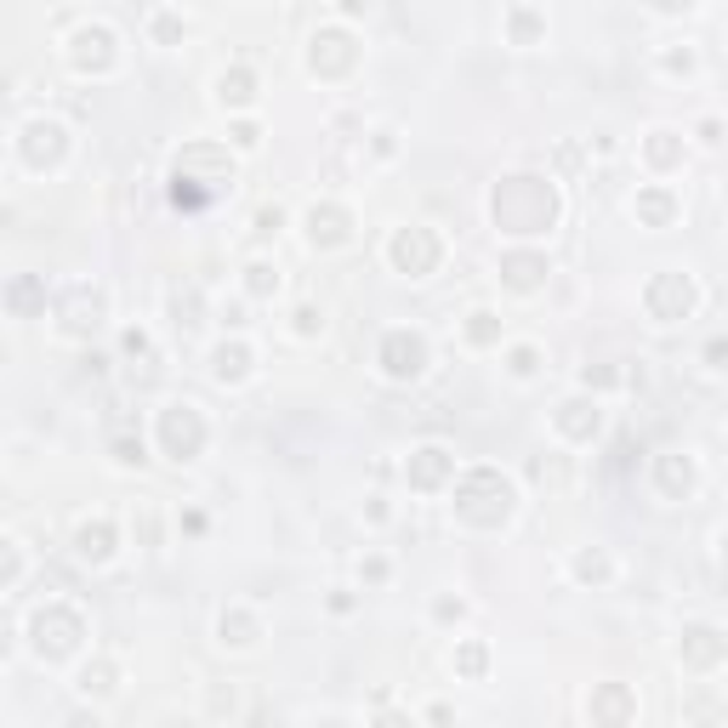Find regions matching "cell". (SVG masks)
<instances>
[{"label":"cell","instance_id":"ab89813d","mask_svg":"<svg viewBox=\"0 0 728 728\" xmlns=\"http://www.w3.org/2000/svg\"><path fill=\"white\" fill-rule=\"evenodd\" d=\"M433 615H439V620H461L467 609H461V598H439V604H433Z\"/></svg>","mask_w":728,"mask_h":728},{"label":"cell","instance_id":"8d00e7d4","mask_svg":"<svg viewBox=\"0 0 728 728\" xmlns=\"http://www.w3.org/2000/svg\"><path fill=\"white\" fill-rule=\"evenodd\" d=\"M701 359H706V371H728V337H712Z\"/></svg>","mask_w":728,"mask_h":728},{"label":"cell","instance_id":"f35d334b","mask_svg":"<svg viewBox=\"0 0 728 728\" xmlns=\"http://www.w3.org/2000/svg\"><path fill=\"white\" fill-rule=\"evenodd\" d=\"M279 222H285V217H279V206H268V211L256 217V234H279Z\"/></svg>","mask_w":728,"mask_h":728},{"label":"cell","instance_id":"52a82bcc","mask_svg":"<svg viewBox=\"0 0 728 728\" xmlns=\"http://www.w3.org/2000/svg\"><path fill=\"white\" fill-rule=\"evenodd\" d=\"M694 279L688 274H654L649 285H643V308H649V319L654 324H677V319H688L694 313Z\"/></svg>","mask_w":728,"mask_h":728},{"label":"cell","instance_id":"e0dca14e","mask_svg":"<svg viewBox=\"0 0 728 728\" xmlns=\"http://www.w3.org/2000/svg\"><path fill=\"white\" fill-rule=\"evenodd\" d=\"M654 484H660V495H666V501H688V495H694V461L677 455V450L654 455Z\"/></svg>","mask_w":728,"mask_h":728},{"label":"cell","instance_id":"484cf974","mask_svg":"<svg viewBox=\"0 0 728 728\" xmlns=\"http://www.w3.org/2000/svg\"><path fill=\"white\" fill-rule=\"evenodd\" d=\"M467 342H473V348H495V342H501V319H495L489 308L467 313Z\"/></svg>","mask_w":728,"mask_h":728},{"label":"cell","instance_id":"d6a6232c","mask_svg":"<svg viewBox=\"0 0 728 728\" xmlns=\"http://www.w3.org/2000/svg\"><path fill=\"white\" fill-rule=\"evenodd\" d=\"M114 461H120V467H143V439H114Z\"/></svg>","mask_w":728,"mask_h":728},{"label":"cell","instance_id":"5bb4252c","mask_svg":"<svg viewBox=\"0 0 728 728\" xmlns=\"http://www.w3.org/2000/svg\"><path fill=\"white\" fill-rule=\"evenodd\" d=\"M103 290H91V285H75L69 296H63V330H69V337H91L97 324H103Z\"/></svg>","mask_w":728,"mask_h":728},{"label":"cell","instance_id":"7402d4cb","mask_svg":"<svg viewBox=\"0 0 728 728\" xmlns=\"http://www.w3.org/2000/svg\"><path fill=\"white\" fill-rule=\"evenodd\" d=\"M211 376H217L222 387L245 382V376H251V348H245V342H222V348L211 353Z\"/></svg>","mask_w":728,"mask_h":728},{"label":"cell","instance_id":"603a6c76","mask_svg":"<svg viewBox=\"0 0 728 728\" xmlns=\"http://www.w3.org/2000/svg\"><path fill=\"white\" fill-rule=\"evenodd\" d=\"M217 103H222V109H251V103H256V75H251V69H228V75L217 80Z\"/></svg>","mask_w":728,"mask_h":728},{"label":"cell","instance_id":"1f68e13d","mask_svg":"<svg viewBox=\"0 0 728 728\" xmlns=\"http://www.w3.org/2000/svg\"><path fill=\"white\" fill-rule=\"evenodd\" d=\"M575 575H581V581H609V558H604V552H581V558H575Z\"/></svg>","mask_w":728,"mask_h":728},{"label":"cell","instance_id":"8fae6325","mask_svg":"<svg viewBox=\"0 0 728 728\" xmlns=\"http://www.w3.org/2000/svg\"><path fill=\"white\" fill-rule=\"evenodd\" d=\"M353 63H359V52H353V35H342V29H319V35L308 41V69L324 75V80L348 75Z\"/></svg>","mask_w":728,"mask_h":728},{"label":"cell","instance_id":"7dc6e473","mask_svg":"<svg viewBox=\"0 0 728 728\" xmlns=\"http://www.w3.org/2000/svg\"><path fill=\"white\" fill-rule=\"evenodd\" d=\"M723 416H728V410H723Z\"/></svg>","mask_w":728,"mask_h":728},{"label":"cell","instance_id":"60d3db41","mask_svg":"<svg viewBox=\"0 0 728 728\" xmlns=\"http://www.w3.org/2000/svg\"><path fill=\"white\" fill-rule=\"evenodd\" d=\"M234 143H240V148H256V143H262V131L245 120V125H234Z\"/></svg>","mask_w":728,"mask_h":728},{"label":"cell","instance_id":"6da1fadb","mask_svg":"<svg viewBox=\"0 0 728 728\" xmlns=\"http://www.w3.org/2000/svg\"><path fill=\"white\" fill-rule=\"evenodd\" d=\"M489 211H495V228H501V234L529 240V234H547L558 222V194L541 177H507V183H495Z\"/></svg>","mask_w":728,"mask_h":728},{"label":"cell","instance_id":"7c38bea8","mask_svg":"<svg viewBox=\"0 0 728 728\" xmlns=\"http://www.w3.org/2000/svg\"><path fill=\"white\" fill-rule=\"evenodd\" d=\"M450 473H455V455H450L444 444H421V450L410 455V467H405L410 489H421V495L444 489V484H450Z\"/></svg>","mask_w":728,"mask_h":728},{"label":"cell","instance_id":"9c48e42d","mask_svg":"<svg viewBox=\"0 0 728 728\" xmlns=\"http://www.w3.org/2000/svg\"><path fill=\"white\" fill-rule=\"evenodd\" d=\"M18 148H23V159L35 165V172H52V165H63V154H69V131H63L57 120H29Z\"/></svg>","mask_w":728,"mask_h":728},{"label":"cell","instance_id":"f546056e","mask_svg":"<svg viewBox=\"0 0 728 728\" xmlns=\"http://www.w3.org/2000/svg\"><path fill=\"white\" fill-rule=\"evenodd\" d=\"M80 694H114V666L109 660H97V666L80 672Z\"/></svg>","mask_w":728,"mask_h":728},{"label":"cell","instance_id":"d4e9b609","mask_svg":"<svg viewBox=\"0 0 728 728\" xmlns=\"http://www.w3.org/2000/svg\"><path fill=\"white\" fill-rule=\"evenodd\" d=\"M643 154H649L654 172H677V165H683V137H677V131H649Z\"/></svg>","mask_w":728,"mask_h":728},{"label":"cell","instance_id":"4316f807","mask_svg":"<svg viewBox=\"0 0 728 728\" xmlns=\"http://www.w3.org/2000/svg\"><path fill=\"white\" fill-rule=\"evenodd\" d=\"M222 643H234V649H251V643H256V620H251L245 609L222 615Z\"/></svg>","mask_w":728,"mask_h":728},{"label":"cell","instance_id":"30bf717a","mask_svg":"<svg viewBox=\"0 0 728 728\" xmlns=\"http://www.w3.org/2000/svg\"><path fill=\"white\" fill-rule=\"evenodd\" d=\"M69 63H75L80 75H109L114 63H120V46H114V35H109L103 23H86L80 35L69 41Z\"/></svg>","mask_w":728,"mask_h":728},{"label":"cell","instance_id":"bcb514c9","mask_svg":"<svg viewBox=\"0 0 728 728\" xmlns=\"http://www.w3.org/2000/svg\"><path fill=\"white\" fill-rule=\"evenodd\" d=\"M723 558H728V529H723Z\"/></svg>","mask_w":728,"mask_h":728},{"label":"cell","instance_id":"b9f144b4","mask_svg":"<svg viewBox=\"0 0 728 728\" xmlns=\"http://www.w3.org/2000/svg\"><path fill=\"white\" fill-rule=\"evenodd\" d=\"M120 348H125V353H148V337H143V330H125Z\"/></svg>","mask_w":728,"mask_h":728},{"label":"cell","instance_id":"2e32d148","mask_svg":"<svg viewBox=\"0 0 728 728\" xmlns=\"http://www.w3.org/2000/svg\"><path fill=\"white\" fill-rule=\"evenodd\" d=\"M308 240H313L319 251L348 245V240H353V217H348L342 206H313V211H308Z\"/></svg>","mask_w":728,"mask_h":728},{"label":"cell","instance_id":"8992f818","mask_svg":"<svg viewBox=\"0 0 728 728\" xmlns=\"http://www.w3.org/2000/svg\"><path fill=\"white\" fill-rule=\"evenodd\" d=\"M159 444L172 461H200L206 450V416L194 405H165L159 410Z\"/></svg>","mask_w":728,"mask_h":728},{"label":"cell","instance_id":"f1b7e54d","mask_svg":"<svg viewBox=\"0 0 728 728\" xmlns=\"http://www.w3.org/2000/svg\"><path fill=\"white\" fill-rule=\"evenodd\" d=\"M484 666H489L484 643H461V649H455V672H461V677H473V683H478V677H484Z\"/></svg>","mask_w":728,"mask_h":728},{"label":"cell","instance_id":"ba28073f","mask_svg":"<svg viewBox=\"0 0 728 728\" xmlns=\"http://www.w3.org/2000/svg\"><path fill=\"white\" fill-rule=\"evenodd\" d=\"M376 364L387 371V382H416L427 371V337L421 330H387Z\"/></svg>","mask_w":728,"mask_h":728},{"label":"cell","instance_id":"83f0119b","mask_svg":"<svg viewBox=\"0 0 728 728\" xmlns=\"http://www.w3.org/2000/svg\"><path fill=\"white\" fill-rule=\"evenodd\" d=\"M245 290L251 296H274L279 290V268H274V262H251V268H245Z\"/></svg>","mask_w":728,"mask_h":728},{"label":"cell","instance_id":"e575fe53","mask_svg":"<svg viewBox=\"0 0 728 728\" xmlns=\"http://www.w3.org/2000/svg\"><path fill=\"white\" fill-rule=\"evenodd\" d=\"M536 371H541V359H536V348H512V376H523V382H529V376H536Z\"/></svg>","mask_w":728,"mask_h":728},{"label":"cell","instance_id":"836d02e7","mask_svg":"<svg viewBox=\"0 0 728 728\" xmlns=\"http://www.w3.org/2000/svg\"><path fill=\"white\" fill-rule=\"evenodd\" d=\"M154 41H159V46H172V41H183V18H172V12H159V18H154Z\"/></svg>","mask_w":728,"mask_h":728},{"label":"cell","instance_id":"4fadbf2b","mask_svg":"<svg viewBox=\"0 0 728 728\" xmlns=\"http://www.w3.org/2000/svg\"><path fill=\"white\" fill-rule=\"evenodd\" d=\"M677 654H683V666H688V672H712L717 660L728 654V638L717 632V626H683Z\"/></svg>","mask_w":728,"mask_h":728},{"label":"cell","instance_id":"f6af8a7d","mask_svg":"<svg viewBox=\"0 0 728 728\" xmlns=\"http://www.w3.org/2000/svg\"><path fill=\"white\" fill-rule=\"evenodd\" d=\"M364 7H371V0H342V12H348V18H359Z\"/></svg>","mask_w":728,"mask_h":728},{"label":"cell","instance_id":"4dcf8cb0","mask_svg":"<svg viewBox=\"0 0 728 728\" xmlns=\"http://www.w3.org/2000/svg\"><path fill=\"white\" fill-rule=\"evenodd\" d=\"M507 29H512V41H518V46H536L547 23H541L536 12H512V18H507Z\"/></svg>","mask_w":728,"mask_h":728},{"label":"cell","instance_id":"7bdbcfd3","mask_svg":"<svg viewBox=\"0 0 728 728\" xmlns=\"http://www.w3.org/2000/svg\"><path fill=\"white\" fill-rule=\"evenodd\" d=\"M615 382H620L615 371H586V387H615Z\"/></svg>","mask_w":728,"mask_h":728},{"label":"cell","instance_id":"74e56055","mask_svg":"<svg viewBox=\"0 0 728 728\" xmlns=\"http://www.w3.org/2000/svg\"><path fill=\"white\" fill-rule=\"evenodd\" d=\"M666 69L672 75H694V52H666Z\"/></svg>","mask_w":728,"mask_h":728},{"label":"cell","instance_id":"d590c367","mask_svg":"<svg viewBox=\"0 0 728 728\" xmlns=\"http://www.w3.org/2000/svg\"><path fill=\"white\" fill-rule=\"evenodd\" d=\"M319 330H324L319 308H296V337H319Z\"/></svg>","mask_w":728,"mask_h":728},{"label":"cell","instance_id":"ffe728a7","mask_svg":"<svg viewBox=\"0 0 728 728\" xmlns=\"http://www.w3.org/2000/svg\"><path fill=\"white\" fill-rule=\"evenodd\" d=\"M547 274H552V268H547V256H536V251H507V256H501V279H507V290H536Z\"/></svg>","mask_w":728,"mask_h":728},{"label":"cell","instance_id":"277c9868","mask_svg":"<svg viewBox=\"0 0 728 728\" xmlns=\"http://www.w3.org/2000/svg\"><path fill=\"white\" fill-rule=\"evenodd\" d=\"M80 638H86V620H80V609H69V604H46V609H35V620H29V643H35L41 660L75 654Z\"/></svg>","mask_w":728,"mask_h":728},{"label":"cell","instance_id":"7a4b0ae2","mask_svg":"<svg viewBox=\"0 0 728 728\" xmlns=\"http://www.w3.org/2000/svg\"><path fill=\"white\" fill-rule=\"evenodd\" d=\"M228 188H234V159L222 148H211V143H188L177 172H172V206L177 211H206Z\"/></svg>","mask_w":728,"mask_h":728},{"label":"cell","instance_id":"ee69618b","mask_svg":"<svg viewBox=\"0 0 728 728\" xmlns=\"http://www.w3.org/2000/svg\"><path fill=\"white\" fill-rule=\"evenodd\" d=\"M654 7H660V12H672V18H677V12H694V0H654Z\"/></svg>","mask_w":728,"mask_h":728},{"label":"cell","instance_id":"9a60e30c","mask_svg":"<svg viewBox=\"0 0 728 728\" xmlns=\"http://www.w3.org/2000/svg\"><path fill=\"white\" fill-rule=\"evenodd\" d=\"M586 712H592V723L620 728V723H632V717H638V701H632V688H626V683H604V688H592Z\"/></svg>","mask_w":728,"mask_h":728},{"label":"cell","instance_id":"44dd1931","mask_svg":"<svg viewBox=\"0 0 728 728\" xmlns=\"http://www.w3.org/2000/svg\"><path fill=\"white\" fill-rule=\"evenodd\" d=\"M7 308H12V319H35V313L46 308V285H41L35 274H18V279L7 285Z\"/></svg>","mask_w":728,"mask_h":728},{"label":"cell","instance_id":"3957f363","mask_svg":"<svg viewBox=\"0 0 728 728\" xmlns=\"http://www.w3.org/2000/svg\"><path fill=\"white\" fill-rule=\"evenodd\" d=\"M512 512H518V489H512L507 473H495V467L461 473V484H455V518H461V523L501 529Z\"/></svg>","mask_w":728,"mask_h":728},{"label":"cell","instance_id":"d6986e66","mask_svg":"<svg viewBox=\"0 0 728 728\" xmlns=\"http://www.w3.org/2000/svg\"><path fill=\"white\" fill-rule=\"evenodd\" d=\"M75 558L80 564H109L114 558V523L109 518H91L75 529Z\"/></svg>","mask_w":728,"mask_h":728},{"label":"cell","instance_id":"5b68a950","mask_svg":"<svg viewBox=\"0 0 728 728\" xmlns=\"http://www.w3.org/2000/svg\"><path fill=\"white\" fill-rule=\"evenodd\" d=\"M387 262L405 279H427V274H439V262H444V240L433 228H399V234L387 240Z\"/></svg>","mask_w":728,"mask_h":728},{"label":"cell","instance_id":"cb8c5ba5","mask_svg":"<svg viewBox=\"0 0 728 728\" xmlns=\"http://www.w3.org/2000/svg\"><path fill=\"white\" fill-rule=\"evenodd\" d=\"M638 217H643V228H672V217H677L672 188H643L638 194Z\"/></svg>","mask_w":728,"mask_h":728},{"label":"cell","instance_id":"ac0fdd59","mask_svg":"<svg viewBox=\"0 0 728 728\" xmlns=\"http://www.w3.org/2000/svg\"><path fill=\"white\" fill-rule=\"evenodd\" d=\"M598 427H604V416H598L592 399H564V405H558V433H564V439L592 444V439H598Z\"/></svg>","mask_w":728,"mask_h":728}]
</instances>
